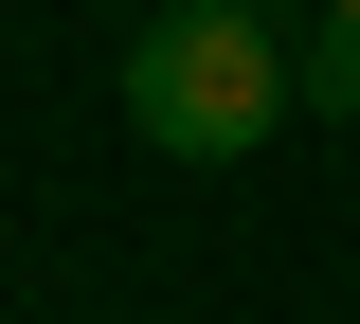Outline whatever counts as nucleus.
<instances>
[{"label": "nucleus", "instance_id": "7ed1b4c3", "mask_svg": "<svg viewBox=\"0 0 360 324\" xmlns=\"http://www.w3.org/2000/svg\"><path fill=\"white\" fill-rule=\"evenodd\" d=\"M324 18H360V0H324Z\"/></svg>", "mask_w": 360, "mask_h": 324}, {"label": "nucleus", "instance_id": "f257e3e1", "mask_svg": "<svg viewBox=\"0 0 360 324\" xmlns=\"http://www.w3.org/2000/svg\"><path fill=\"white\" fill-rule=\"evenodd\" d=\"M288 37H270V0H162L127 37V127L162 144V162H252L270 127H288Z\"/></svg>", "mask_w": 360, "mask_h": 324}, {"label": "nucleus", "instance_id": "f03ea898", "mask_svg": "<svg viewBox=\"0 0 360 324\" xmlns=\"http://www.w3.org/2000/svg\"><path fill=\"white\" fill-rule=\"evenodd\" d=\"M288 91L360 127V18H324V0H307V37H288Z\"/></svg>", "mask_w": 360, "mask_h": 324}]
</instances>
